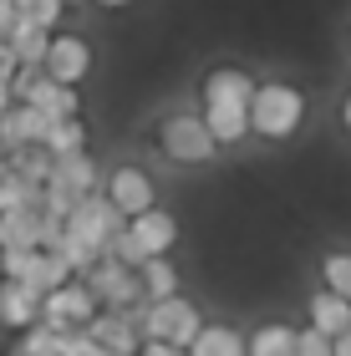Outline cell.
I'll list each match as a JSON object with an SVG mask.
<instances>
[{"mask_svg": "<svg viewBox=\"0 0 351 356\" xmlns=\"http://www.w3.org/2000/svg\"><path fill=\"white\" fill-rule=\"evenodd\" d=\"M97 316H102V305L92 300V290H87L82 280H67L61 290L41 296V326H51V331H61V336L87 331Z\"/></svg>", "mask_w": 351, "mask_h": 356, "instance_id": "3", "label": "cell"}, {"mask_svg": "<svg viewBox=\"0 0 351 356\" xmlns=\"http://www.w3.org/2000/svg\"><path fill=\"white\" fill-rule=\"evenodd\" d=\"M295 356H331V341L306 326V331H295Z\"/></svg>", "mask_w": 351, "mask_h": 356, "instance_id": "24", "label": "cell"}, {"mask_svg": "<svg viewBox=\"0 0 351 356\" xmlns=\"http://www.w3.org/2000/svg\"><path fill=\"white\" fill-rule=\"evenodd\" d=\"M321 280H326L321 290H331V296L346 300V296H351V254H341V250L326 254V260H321Z\"/></svg>", "mask_w": 351, "mask_h": 356, "instance_id": "23", "label": "cell"}, {"mask_svg": "<svg viewBox=\"0 0 351 356\" xmlns=\"http://www.w3.org/2000/svg\"><path fill=\"white\" fill-rule=\"evenodd\" d=\"M199 118H204V127H209V138L219 148H229V143H239L250 133V107H204Z\"/></svg>", "mask_w": 351, "mask_h": 356, "instance_id": "15", "label": "cell"}, {"mask_svg": "<svg viewBox=\"0 0 351 356\" xmlns=\"http://www.w3.org/2000/svg\"><path fill=\"white\" fill-rule=\"evenodd\" d=\"M311 331H321L326 341L346 336L351 331V305L341 296H331V290H316V296H311Z\"/></svg>", "mask_w": 351, "mask_h": 356, "instance_id": "13", "label": "cell"}, {"mask_svg": "<svg viewBox=\"0 0 351 356\" xmlns=\"http://www.w3.org/2000/svg\"><path fill=\"white\" fill-rule=\"evenodd\" d=\"M41 250V224L36 214H0V254H31Z\"/></svg>", "mask_w": 351, "mask_h": 356, "instance_id": "14", "label": "cell"}, {"mask_svg": "<svg viewBox=\"0 0 351 356\" xmlns=\"http://www.w3.org/2000/svg\"><path fill=\"white\" fill-rule=\"evenodd\" d=\"M346 305H351V296H346Z\"/></svg>", "mask_w": 351, "mask_h": 356, "instance_id": "34", "label": "cell"}, {"mask_svg": "<svg viewBox=\"0 0 351 356\" xmlns=\"http://www.w3.org/2000/svg\"><path fill=\"white\" fill-rule=\"evenodd\" d=\"M6 173H10V163H6V153H0V178H6Z\"/></svg>", "mask_w": 351, "mask_h": 356, "instance_id": "31", "label": "cell"}, {"mask_svg": "<svg viewBox=\"0 0 351 356\" xmlns=\"http://www.w3.org/2000/svg\"><path fill=\"white\" fill-rule=\"evenodd\" d=\"M127 234H133V245L142 250V260H163V254L179 245V219H173L168 209H148V214L127 219Z\"/></svg>", "mask_w": 351, "mask_h": 356, "instance_id": "8", "label": "cell"}, {"mask_svg": "<svg viewBox=\"0 0 351 356\" xmlns=\"http://www.w3.org/2000/svg\"><path fill=\"white\" fill-rule=\"evenodd\" d=\"M10 356H26V351H21V346H10Z\"/></svg>", "mask_w": 351, "mask_h": 356, "instance_id": "32", "label": "cell"}, {"mask_svg": "<svg viewBox=\"0 0 351 356\" xmlns=\"http://www.w3.org/2000/svg\"><path fill=\"white\" fill-rule=\"evenodd\" d=\"M331 356H351V331H346V336H336V341H331Z\"/></svg>", "mask_w": 351, "mask_h": 356, "instance_id": "27", "label": "cell"}, {"mask_svg": "<svg viewBox=\"0 0 351 356\" xmlns=\"http://www.w3.org/2000/svg\"><path fill=\"white\" fill-rule=\"evenodd\" d=\"M6 163H10V173H15V178H26V184L46 188V178H51V163H56V158L46 153L41 143H31V148H15V153H6Z\"/></svg>", "mask_w": 351, "mask_h": 356, "instance_id": "17", "label": "cell"}, {"mask_svg": "<svg viewBox=\"0 0 351 356\" xmlns=\"http://www.w3.org/2000/svg\"><path fill=\"white\" fill-rule=\"evenodd\" d=\"M61 6H76V0H61Z\"/></svg>", "mask_w": 351, "mask_h": 356, "instance_id": "33", "label": "cell"}, {"mask_svg": "<svg viewBox=\"0 0 351 356\" xmlns=\"http://www.w3.org/2000/svg\"><path fill=\"white\" fill-rule=\"evenodd\" d=\"M15 72H21V61H15V51H10V41H0V82H10Z\"/></svg>", "mask_w": 351, "mask_h": 356, "instance_id": "25", "label": "cell"}, {"mask_svg": "<svg viewBox=\"0 0 351 356\" xmlns=\"http://www.w3.org/2000/svg\"><path fill=\"white\" fill-rule=\"evenodd\" d=\"M87 336H92L107 356H138V351H142V336L127 326V316H113V311H102L97 321H92Z\"/></svg>", "mask_w": 351, "mask_h": 356, "instance_id": "12", "label": "cell"}, {"mask_svg": "<svg viewBox=\"0 0 351 356\" xmlns=\"http://www.w3.org/2000/svg\"><path fill=\"white\" fill-rule=\"evenodd\" d=\"M138 356H188V351H179V346H163V341H142V351Z\"/></svg>", "mask_w": 351, "mask_h": 356, "instance_id": "26", "label": "cell"}, {"mask_svg": "<svg viewBox=\"0 0 351 356\" xmlns=\"http://www.w3.org/2000/svg\"><path fill=\"white\" fill-rule=\"evenodd\" d=\"M41 321V296L21 280H0V326L6 331H31Z\"/></svg>", "mask_w": 351, "mask_h": 356, "instance_id": "9", "label": "cell"}, {"mask_svg": "<svg viewBox=\"0 0 351 356\" xmlns=\"http://www.w3.org/2000/svg\"><path fill=\"white\" fill-rule=\"evenodd\" d=\"M97 6H107V10H117V6H133V0H97Z\"/></svg>", "mask_w": 351, "mask_h": 356, "instance_id": "30", "label": "cell"}, {"mask_svg": "<svg viewBox=\"0 0 351 356\" xmlns=\"http://www.w3.org/2000/svg\"><path fill=\"white\" fill-rule=\"evenodd\" d=\"M250 97H254V82L239 67H214L204 76V107H250Z\"/></svg>", "mask_w": 351, "mask_h": 356, "instance_id": "10", "label": "cell"}, {"mask_svg": "<svg viewBox=\"0 0 351 356\" xmlns=\"http://www.w3.org/2000/svg\"><path fill=\"white\" fill-rule=\"evenodd\" d=\"M46 46H51V31H41V26H31V21H21V26L10 31V51H15L21 67H41Z\"/></svg>", "mask_w": 351, "mask_h": 356, "instance_id": "20", "label": "cell"}, {"mask_svg": "<svg viewBox=\"0 0 351 356\" xmlns=\"http://www.w3.org/2000/svg\"><path fill=\"white\" fill-rule=\"evenodd\" d=\"M10 107H15V97H10V82H0V118H6Z\"/></svg>", "mask_w": 351, "mask_h": 356, "instance_id": "28", "label": "cell"}, {"mask_svg": "<svg viewBox=\"0 0 351 356\" xmlns=\"http://www.w3.org/2000/svg\"><path fill=\"white\" fill-rule=\"evenodd\" d=\"M188 356H245V336L234 326H204L188 346Z\"/></svg>", "mask_w": 351, "mask_h": 356, "instance_id": "19", "label": "cell"}, {"mask_svg": "<svg viewBox=\"0 0 351 356\" xmlns=\"http://www.w3.org/2000/svg\"><path fill=\"white\" fill-rule=\"evenodd\" d=\"M67 280H76V275L67 270V260H61V254H46V250H36V265H31V290H36V296H51V290H61Z\"/></svg>", "mask_w": 351, "mask_h": 356, "instance_id": "21", "label": "cell"}, {"mask_svg": "<svg viewBox=\"0 0 351 356\" xmlns=\"http://www.w3.org/2000/svg\"><path fill=\"white\" fill-rule=\"evenodd\" d=\"M46 122L41 112H31V107H21L15 102L6 118H0V153H15V148H31V143H46Z\"/></svg>", "mask_w": 351, "mask_h": 356, "instance_id": "11", "label": "cell"}, {"mask_svg": "<svg viewBox=\"0 0 351 356\" xmlns=\"http://www.w3.org/2000/svg\"><path fill=\"white\" fill-rule=\"evenodd\" d=\"M158 148H163V158H173V163H209V158L219 153V143L209 138L204 118L179 112V118H168L163 127H158Z\"/></svg>", "mask_w": 351, "mask_h": 356, "instance_id": "5", "label": "cell"}, {"mask_svg": "<svg viewBox=\"0 0 351 356\" xmlns=\"http://www.w3.org/2000/svg\"><path fill=\"white\" fill-rule=\"evenodd\" d=\"M306 122V97H300L291 82H265L250 97V133L260 138H295V127Z\"/></svg>", "mask_w": 351, "mask_h": 356, "instance_id": "1", "label": "cell"}, {"mask_svg": "<svg viewBox=\"0 0 351 356\" xmlns=\"http://www.w3.org/2000/svg\"><path fill=\"white\" fill-rule=\"evenodd\" d=\"M41 72L51 76V82H61V87H76V82L92 72V46H87L82 36H67V31H56L51 46H46Z\"/></svg>", "mask_w": 351, "mask_h": 356, "instance_id": "7", "label": "cell"}, {"mask_svg": "<svg viewBox=\"0 0 351 356\" xmlns=\"http://www.w3.org/2000/svg\"><path fill=\"white\" fill-rule=\"evenodd\" d=\"M117 229H122V219H117V209L107 204V193H87V199L67 214V239L82 245V250H92L97 260H102L107 239H113Z\"/></svg>", "mask_w": 351, "mask_h": 356, "instance_id": "4", "label": "cell"}, {"mask_svg": "<svg viewBox=\"0 0 351 356\" xmlns=\"http://www.w3.org/2000/svg\"><path fill=\"white\" fill-rule=\"evenodd\" d=\"M51 158H76V153H87V127L82 118H67V122H51L46 127V143H41Z\"/></svg>", "mask_w": 351, "mask_h": 356, "instance_id": "18", "label": "cell"}, {"mask_svg": "<svg viewBox=\"0 0 351 356\" xmlns=\"http://www.w3.org/2000/svg\"><path fill=\"white\" fill-rule=\"evenodd\" d=\"M341 127L351 133V92H346V102H341Z\"/></svg>", "mask_w": 351, "mask_h": 356, "instance_id": "29", "label": "cell"}, {"mask_svg": "<svg viewBox=\"0 0 351 356\" xmlns=\"http://www.w3.org/2000/svg\"><path fill=\"white\" fill-rule=\"evenodd\" d=\"M107 204L117 209V219L127 224V219H138V214H148V209H158L153 204V178L142 173V168H133V163H122V168H113V178H107Z\"/></svg>", "mask_w": 351, "mask_h": 356, "instance_id": "6", "label": "cell"}, {"mask_svg": "<svg viewBox=\"0 0 351 356\" xmlns=\"http://www.w3.org/2000/svg\"><path fill=\"white\" fill-rule=\"evenodd\" d=\"M204 331V321L194 311V300H153L148 305V321H142V341H163V346H179L188 351L194 346V336Z\"/></svg>", "mask_w": 351, "mask_h": 356, "instance_id": "2", "label": "cell"}, {"mask_svg": "<svg viewBox=\"0 0 351 356\" xmlns=\"http://www.w3.org/2000/svg\"><path fill=\"white\" fill-rule=\"evenodd\" d=\"M245 356H295V331L291 326H260L245 341Z\"/></svg>", "mask_w": 351, "mask_h": 356, "instance_id": "22", "label": "cell"}, {"mask_svg": "<svg viewBox=\"0 0 351 356\" xmlns=\"http://www.w3.org/2000/svg\"><path fill=\"white\" fill-rule=\"evenodd\" d=\"M138 285H142V300H173L179 296V270H173L168 260H142L138 270Z\"/></svg>", "mask_w": 351, "mask_h": 356, "instance_id": "16", "label": "cell"}]
</instances>
